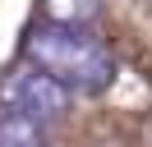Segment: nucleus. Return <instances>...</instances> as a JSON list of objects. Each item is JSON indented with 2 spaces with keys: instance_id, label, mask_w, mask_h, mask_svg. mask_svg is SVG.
<instances>
[{
  "instance_id": "1",
  "label": "nucleus",
  "mask_w": 152,
  "mask_h": 147,
  "mask_svg": "<svg viewBox=\"0 0 152 147\" xmlns=\"http://www.w3.org/2000/svg\"><path fill=\"white\" fill-rule=\"evenodd\" d=\"M28 64H37L42 74H51L56 83H65L69 92H102L115 78V60L97 37H88L83 28H60L42 23L23 41Z\"/></svg>"
},
{
  "instance_id": "2",
  "label": "nucleus",
  "mask_w": 152,
  "mask_h": 147,
  "mask_svg": "<svg viewBox=\"0 0 152 147\" xmlns=\"http://www.w3.org/2000/svg\"><path fill=\"white\" fill-rule=\"evenodd\" d=\"M0 106L23 115V119L51 124L69 110V87L56 83L51 74H42L37 64H23V69H10L0 78Z\"/></svg>"
},
{
  "instance_id": "4",
  "label": "nucleus",
  "mask_w": 152,
  "mask_h": 147,
  "mask_svg": "<svg viewBox=\"0 0 152 147\" xmlns=\"http://www.w3.org/2000/svg\"><path fill=\"white\" fill-rule=\"evenodd\" d=\"M0 147H46L42 124L14 115V110H5V115H0Z\"/></svg>"
},
{
  "instance_id": "3",
  "label": "nucleus",
  "mask_w": 152,
  "mask_h": 147,
  "mask_svg": "<svg viewBox=\"0 0 152 147\" xmlns=\"http://www.w3.org/2000/svg\"><path fill=\"white\" fill-rule=\"evenodd\" d=\"M102 14V0H42V18L60 28H88Z\"/></svg>"
}]
</instances>
